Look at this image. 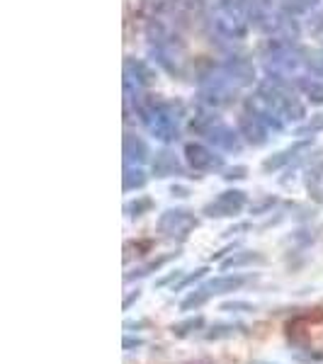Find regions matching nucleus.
I'll return each instance as SVG.
<instances>
[{
    "label": "nucleus",
    "mask_w": 323,
    "mask_h": 364,
    "mask_svg": "<svg viewBox=\"0 0 323 364\" xmlns=\"http://www.w3.org/2000/svg\"><path fill=\"white\" fill-rule=\"evenodd\" d=\"M245 284V277H217L212 282H207L205 289H209L212 294H231V291L240 289Z\"/></svg>",
    "instance_id": "nucleus-1"
},
{
    "label": "nucleus",
    "mask_w": 323,
    "mask_h": 364,
    "mask_svg": "<svg viewBox=\"0 0 323 364\" xmlns=\"http://www.w3.org/2000/svg\"><path fill=\"white\" fill-rule=\"evenodd\" d=\"M202 328H205V316L197 313V316H190V318H185V321H180V323H173L171 333L175 335V338H188V335H193Z\"/></svg>",
    "instance_id": "nucleus-2"
},
{
    "label": "nucleus",
    "mask_w": 323,
    "mask_h": 364,
    "mask_svg": "<svg viewBox=\"0 0 323 364\" xmlns=\"http://www.w3.org/2000/svg\"><path fill=\"white\" fill-rule=\"evenodd\" d=\"M238 333H245V328L240 323H217L212 325L209 330L205 333V340H224V338H233V335Z\"/></svg>",
    "instance_id": "nucleus-3"
},
{
    "label": "nucleus",
    "mask_w": 323,
    "mask_h": 364,
    "mask_svg": "<svg viewBox=\"0 0 323 364\" xmlns=\"http://www.w3.org/2000/svg\"><path fill=\"white\" fill-rule=\"evenodd\" d=\"M209 299H212L209 289H195L188 299L180 301V311H197V308H202Z\"/></svg>",
    "instance_id": "nucleus-4"
},
{
    "label": "nucleus",
    "mask_w": 323,
    "mask_h": 364,
    "mask_svg": "<svg viewBox=\"0 0 323 364\" xmlns=\"http://www.w3.org/2000/svg\"><path fill=\"white\" fill-rule=\"evenodd\" d=\"M219 311H228V313H253L255 311V306L253 303H248V301H226V303H221L219 306Z\"/></svg>",
    "instance_id": "nucleus-5"
},
{
    "label": "nucleus",
    "mask_w": 323,
    "mask_h": 364,
    "mask_svg": "<svg viewBox=\"0 0 323 364\" xmlns=\"http://www.w3.org/2000/svg\"><path fill=\"white\" fill-rule=\"evenodd\" d=\"M122 347H124L127 352L139 350V347H144V340H141V338H134V335H127V338L122 340Z\"/></svg>",
    "instance_id": "nucleus-6"
},
{
    "label": "nucleus",
    "mask_w": 323,
    "mask_h": 364,
    "mask_svg": "<svg viewBox=\"0 0 323 364\" xmlns=\"http://www.w3.org/2000/svg\"><path fill=\"white\" fill-rule=\"evenodd\" d=\"M253 260H262V257H255V255H240V257H233V260H228L224 267H236V265H245V262H253Z\"/></svg>",
    "instance_id": "nucleus-7"
},
{
    "label": "nucleus",
    "mask_w": 323,
    "mask_h": 364,
    "mask_svg": "<svg viewBox=\"0 0 323 364\" xmlns=\"http://www.w3.org/2000/svg\"><path fill=\"white\" fill-rule=\"evenodd\" d=\"M141 299V291L139 289H136L134 291V294H129L127 296V299H124V303H122V308H124V311H129V308H131V303H134V301H139Z\"/></svg>",
    "instance_id": "nucleus-8"
},
{
    "label": "nucleus",
    "mask_w": 323,
    "mask_h": 364,
    "mask_svg": "<svg viewBox=\"0 0 323 364\" xmlns=\"http://www.w3.org/2000/svg\"><path fill=\"white\" fill-rule=\"evenodd\" d=\"M205 272H207V269H197L195 274H190V277H185V279H183V284H180V286H188V284L197 282V279H200V277H202V274H205ZM180 286H178V289H180Z\"/></svg>",
    "instance_id": "nucleus-9"
},
{
    "label": "nucleus",
    "mask_w": 323,
    "mask_h": 364,
    "mask_svg": "<svg viewBox=\"0 0 323 364\" xmlns=\"http://www.w3.org/2000/svg\"><path fill=\"white\" fill-rule=\"evenodd\" d=\"M144 325H146V321H127V323H124V328L134 330V328H144Z\"/></svg>",
    "instance_id": "nucleus-10"
}]
</instances>
